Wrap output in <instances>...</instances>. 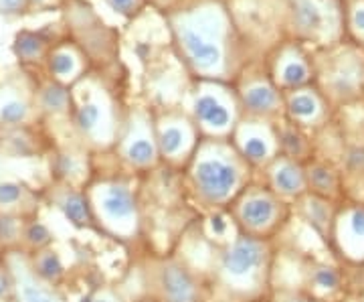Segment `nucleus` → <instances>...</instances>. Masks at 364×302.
I'll return each mask as SVG.
<instances>
[{
	"instance_id": "21",
	"label": "nucleus",
	"mask_w": 364,
	"mask_h": 302,
	"mask_svg": "<svg viewBox=\"0 0 364 302\" xmlns=\"http://www.w3.org/2000/svg\"><path fill=\"white\" fill-rule=\"evenodd\" d=\"M25 222L26 219H23V217L0 213V254L11 250H21Z\"/></svg>"
},
{
	"instance_id": "31",
	"label": "nucleus",
	"mask_w": 364,
	"mask_h": 302,
	"mask_svg": "<svg viewBox=\"0 0 364 302\" xmlns=\"http://www.w3.org/2000/svg\"><path fill=\"white\" fill-rule=\"evenodd\" d=\"M83 302H126V301H124V296L119 294V290L114 288V286H97L95 290H91Z\"/></svg>"
},
{
	"instance_id": "30",
	"label": "nucleus",
	"mask_w": 364,
	"mask_h": 302,
	"mask_svg": "<svg viewBox=\"0 0 364 302\" xmlns=\"http://www.w3.org/2000/svg\"><path fill=\"white\" fill-rule=\"evenodd\" d=\"M298 16H299V23L304 26H308V28H318V26L322 25V14L320 11L310 4V2H301L298 9Z\"/></svg>"
},
{
	"instance_id": "27",
	"label": "nucleus",
	"mask_w": 364,
	"mask_h": 302,
	"mask_svg": "<svg viewBox=\"0 0 364 302\" xmlns=\"http://www.w3.org/2000/svg\"><path fill=\"white\" fill-rule=\"evenodd\" d=\"M41 102H43V108L51 110V112H63L69 104V95L63 88L59 85H51L47 88L43 95H41Z\"/></svg>"
},
{
	"instance_id": "33",
	"label": "nucleus",
	"mask_w": 364,
	"mask_h": 302,
	"mask_svg": "<svg viewBox=\"0 0 364 302\" xmlns=\"http://www.w3.org/2000/svg\"><path fill=\"white\" fill-rule=\"evenodd\" d=\"M41 43L35 37H31V35H25L21 43H18V51L23 53V55H33V53L39 51Z\"/></svg>"
},
{
	"instance_id": "29",
	"label": "nucleus",
	"mask_w": 364,
	"mask_h": 302,
	"mask_svg": "<svg viewBox=\"0 0 364 302\" xmlns=\"http://www.w3.org/2000/svg\"><path fill=\"white\" fill-rule=\"evenodd\" d=\"M51 71L59 79L71 78L73 71H75V61H73V57L67 55V53H57L51 59Z\"/></svg>"
},
{
	"instance_id": "22",
	"label": "nucleus",
	"mask_w": 364,
	"mask_h": 302,
	"mask_svg": "<svg viewBox=\"0 0 364 302\" xmlns=\"http://www.w3.org/2000/svg\"><path fill=\"white\" fill-rule=\"evenodd\" d=\"M243 102L255 114H269L277 108V93L269 85H253L245 92Z\"/></svg>"
},
{
	"instance_id": "18",
	"label": "nucleus",
	"mask_w": 364,
	"mask_h": 302,
	"mask_svg": "<svg viewBox=\"0 0 364 302\" xmlns=\"http://www.w3.org/2000/svg\"><path fill=\"white\" fill-rule=\"evenodd\" d=\"M28 260L33 270L39 274L43 280L51 282L55 286H61L63 280L67 276V268L63 264L61 254L55 250V248H47V250L35 251V254H28Z\"/></svg>"
},
{
	"instance_id": "9",
	"label": "nucleus",
	"mask_w": 364,
	"mask_h": 302,
	"mask_svg": "<svg viewBox=\"0 0 364 302\" xmlns=\"http://www.w3.org/2000/svg\"><path fill=\"white\" fill-rule=\"evenodd\" d=\"M265 184L277 197L294 205L308 193L306 165L286 155H277L265 167Z\"/></svg>"
},
{
	"instance_id": "10",
	"label": "nucleus",
	"mask_w": 364,
	"mask_h": 302,
	"mask_svg": "<svg viewBox=\"0 0 364 302\" xmlns=\"http://www.w3.org/2000/svg\"><path fill=\"white\" fill-rule=\"evenodd\" d=\"M45 199L43 191L23 181L0 179V213L31 219L39 215Z\"/></svg>"
},
{
	"instance_id": "13",
	"label": "nucleus",
	"mask_w": 364,
	"mask_h": 302,
	"mask_svg": "<svg viewBox=\"0 0 364 302\" xmlns=\"http://www.w3.org/2000/svg\"><path fill=\"white\" fill-rule=\"evenodd\" d=\"M306 177H308V193L336 201V203H344V197H346L344 179L332 165L310 162L306 165Z\"/></svg>"
},
{
	"instance_id": "1",
	"label": "nucleus",
	"mask_w": 364,
	"mask_h": 302,
	"mask_svg": "<svg viewBox=\"0 0 364 302\" xmlns=\"http://www.w3.org/2000/svg\"><path fill=\"white\" fill-rule=\"evenodd\" d=\"M275 239L237 234L221 248H215L213 284L233 302H267L275 276Z\"/></svg>"
},
{
	"instance_id": "3",
	"label": "nucleus",
	"mask_w": 364,
	"mask_h": 302,
	"mask_svg": "<svg viewBox=\"0 0 364 302\" xmlns=\"http://www.w3.org/2000/svg\"><path fill=\"white\" fill-rule=\"evenodd\" d=\"M91 211L100 234L119 241H132L142 229V205L138 189L128 179L109 177L85 184Z\"/></svg>"
},
{
	"instance_id": "16",
	"label": "nucleus",
	"mask_w": 364,
	"mask_h": 302,
	"mask_svg": "<svg viewBox=\"0 0 364 302\" xmlns=\"http://www.w3.org/2000/svg\"><path fill=\"white\" fill-rule=\"evenodd\" d=\"M195 116L210 132H225L233 122V110L215 93H200L195 102Z\"/></svg>"
},
{
	"instance_id": "5",
	"label": "nucleus",
	"mask_w": 364,
	"mask_h": 302,
	"mask_svg": "<svg viewBox=\"0 0 364 302\" xmlns=\"http://www.w3.org/2000/svg\"><path fill=\"white\" fill-rule=\"evenodd\" d=\"M144 272L152 301L205 302V284L198 272L178 256H156L148 260Z\"/></svg>"
},
{
	"instance_id": "25",
	"label": "nucleus",
	"mask_w": 364,
	"mask_h": 302,
	"mask_svg": "<svg viewBox=\"0 0 364 302\" xmlns=\"http://www.w3.org/2000/svg\"><path fill=\"white\" fill-rule=\"evenodd\" d=\"M102 105L95 102H85L75 110V126L87 136H95L102 128Z\"/></svg>"
},
{
	"instance_id": "2",
	"label": "nucleus",
	"mask_w": 364,
	"mask_h": 302,
	"mask_svg": "<svg viewBox=\"0 0 364 302\" xmlns=\"http://www.w3.org/2000/svg\"><path fill=\"white\" fill-rule=\"evenodd\" d=\"M251 165L239 150L208 145L196 150L186 171L188 193L205 211L229 209L251 183Z\"/></svg>"
},
{
	"instance_id": "34",
	"label": "nucleus",
	"mask_w": 364,
	"mask_h": 302,
	"mask_svg": "<svg viewBox=\"0 0 364 302\" xmlns=\"http://www.w3.org/2000/svg\"><path fill=\"white\" fill-rule=\"evenodd\" d=\"M354 25L358 26L360 31H364V9H358V11L354 13Z\"/></svg>"
},
{
	"instance_id": "35",
	"label": "nucleus",
	"mask_w": 364,
	"mask_h": 302,
	"mask_svg": "<svg viewBox=\"0 0 364 302\" xmlns=\"http://www.w3.org/2000/svg\"><path fill=\"white\" fill-rule=\"evenodd\" d=\"M132 4H134V0H114V6L119 11H128Z\"/></svg>"
},
{
	"instance_id": "24",
	"label": "nucleus",
	"mask_w": 364,
	"mask_h": 302,
	"mask_svg": "<svg viewBox=\"0 0 364 302\" xmlns=\"http://www.w3.org/2000/svg\"><path fill=\"white\" fill-rule=\"evenodd\" d=\"M31 116V108L26 102L18 98H6L0 102V124L6 128H18L23 126Z\"/></svg>"
},
{
	"instance_id": "11",
	"label": "nucleus",
	"mask_w": 364,
	"mask_h": 302,
	"mask_svg": "<svg viewBox=\"0 0 364 302\" xmlns=\"http://www.w3.org/2000/svg\"><path fill=\"white\" fill-rule=\"evenodd\" d=\"M338 207L340 203L336 201H330V199L314 195V193H306L299 201L294 203V213H298L301 222L310 225L314 234L322 241H326V246H328Z\"/></svg>"
},
{
	"instance_id": "7",
	"label": "nucleus",
	"mask_w": 364,
	"mask_h": 302,
	"mask_svg": "<svg viewBox=\"0 0 364 302\" xmlns=\"http://www.w3.org/2000/svg\"><path fill=\"white\" fill-rule=\"evenodd\" d=\"M13 276V302H69L61 286H55L33 270L28 254L11 250L0 254Z\"/></svg>"
},
{
	"instance_id": "23",
	"label": "nucleus",
	"mask_w": 364,
	"mask_h": 302,
	"mask_svg": "<svg viewBox=\"0 0 364 302\" xmlns=\"http://www.w3.org/2000/svg\"><path fill=\"white\" fill-rule=\"evenodd\" d=\"M184 41H186V49L193 55L196 66L208 69V67H215V63L219 61V49L210 43H205L195 33H186Z\"/></svg>"
},
{
	"instance_id": "8",
	"label": "nucleus",
	"mask_w": 364,
	"mask_h": 302,
	"mask_svg": "<svg viewBox=\"0 0 364 302\" xmlns=\"http://www.w3.org/2000/svg\"><path fill=\"white\" fill-rule=\"evenodd\" d=\"M45 203H49L51 207L61 211V215L65 217L69 224L77 229H87V231H97L100 227L95 222V215L91 211L90 199L85 189L71 187V184L49 183V187L41 189Z\"/></svg>"
},
{
	"instance_id": "15",
	"label": "nucleus",
	"mask_w": 364,
	"mask_h": 302,
	"mask_svg": "<svg viewBox=\"0 0 364 302\" xmlns=\"http://www.w3.org/2000/svg\"><path fill=\"white\" fill-rule=\"evenodd\" d=\"M279 138H273L269 132L245 130L239 138V152L251 167H267L277 157Z\"/></svg>"
},
{
	"instance_id": "14",
	"label": "nucleus",
	"mask_w": 364,
	"mask_h": 302,
	"mask_svg": "<svg viewBox=\"0 0 364 302\" xmlns=\"http://www.w3.org/2000/svg\"><path fill=\"white\" fill-rule=\"evenodd\" d=\"M158 155L168 160L172 165H184L186 160H191V136L184 126L178 122H168L164 126H160L156 134Z\"/></svg>"
},
{
	"instance_id": "20",
	"label": "nucleus",
	"mask_w": 364,
	"mask_h": 302,
	"mask_svg": "<svg viewBox=\"0 0 364 302\" xmlns=\"http://www.w3.org/2000/svg\"><path fill=\"white\" fill-rule=\"evenodd\" d=\"M53 244H55V234H53L49 225L41 222L39 215L26 219L25 227H23L21 250L26 251V254H35V251L53 248Z\"/></svg>"
},
{
	"instance_id": "26",
	"label": "nucleus",
	"mask_w": 364,
	"mask_h": 302,
	"mask_svg": "<svg viewBox=\"0 0 364 302\" xmlns=\"http://www.w3.org/2000/svg\"><path fill=\"white\" fill-rule=\"evenodd\" d=\"M267 302H326L312 296L310 292L298 286H273L272 296Z\"/></svg>"
},
{
	"instance_id": "19",
	"label": "nucleus",
	"mask_w": 364,
	"mask_h": 302,
	"mask_svg": "<svg viewBox=\"0 0 364 302\" xmlns=\"http://www.w3.org/2000/svg\"><path fill=\"white\" fill-rule=\"evenodd\" d=\"M287 110L291 118L298 120L299 124H312L324 114V105L320 102V98L308 90H298L294 93L287 102Z\"/></svg>"
},
{
	"instance_id": "36",
	"label": "nucleus",
	"mask_w": 364,
	"mask_h": 302,
	"mask_svg": "<svg viewBox=\"0 0 364 302\" xmlns=\"http://www.w3.org/2000/svg\"><path fill=\"white\" fill-rule=\"evenodd\" d=\"M363 302H364V294H363Z\"/></svg>"
},
{
	"instance_id": "6",
	"label": "nucleus",
	"mask_w": 364,
	"mask_h": 302,
	"mask_svg": "<svg viewBox=\"0 0 364 302\" xmlns=\"http://www.w3.org/2000/svg\"><path fill=\"white\" fill-rule=\"evenodd\" d=\"M330 251L338 256L342 262L352 266H364V203L363 201H344L340 203L332 234Z\"/></svg>"
},
{
	"instance_id": "12",
	"label": "nucleus",
	"mask_w": 364,
	"mask_h": 302,
	"mask_svg": "<svg viewBox=\"0 0 364 302\" xmlns=\"http://www.w3.org/2000/svg\"><path fill=\"white\" fill-rule=\"evenodd\" d=\"M306 278H304V288L312 296L326 302H334L344 292V274L340 272L338 266L326 262L310 260L306 264Z\"/></svg>"
},
{
	"instance_id": "4",
	"label": "nucleus",
	"mask_w": 364,
	"mask_h": 302,
	"mask_svg": "<svg viewBox=\"0 0 364 302\" xmlns=\"http://www.w3.org/2000/svg\"><path fill=\"white\" fill-rule=\"evenodd\" d=\"M239 234L275 239L294 217V205L277 197L265 183H251L229 205Z\"/></svg>"
},
{
	"instance_id": "17",
	"label": "nucleus",
	"mask_w": 364,
	"mask_h": 302,
	"mask_svg": "<svg viewBox=\"0 0 364 302\" xmlns=\"http://www.w3.org/2000/svg\"><path fill=\"white\" fill-rule=\"evenodd\" d=\"M237 234H239V229H237L229 209L207 211V215L203 219V236L215 248H221L225 244H229Z\"/></svg>"
},
{
	"instance_id": "28",
	"label": "nucleus",
	"mask_w": 364,
	"mask_h": 302,
	"mask_svg": "<svg viewBox=\"0 0 364 302\" xmlns=\"http://www.w3.org/2000/svg\"><path fill=\"white\" fill-rule=\"evenodd\" d=\"M282 79L289 88H299V85H304L308 81V67L299 63V61H291V63H287L284 67Z\"/></svg>"
},
{
	"instance_id": "32",
	"label": "nucleus",
	"mask_w": 364,
	"mask_h": 302,
	"mask_svg": "<svg viewBox=\"0 0 364 302\" xmlns=\"http://www.w3.org/2000/svg\"><path fill=\"white\" fill-rule=\"evenodd\" d=\"M0 302H13V276L0 258Z\"/></svg>"
}]
</instances>
